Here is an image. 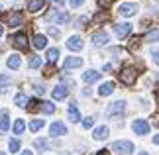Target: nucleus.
<instances>
[{
	"mask_svg": "<svg viewBox=\"0 0 159 155\" xmlns=\"http://www.w3.org/2000/svg\"><path fill=\"white\" fill-rule=\"evenodd\" d=\"M0 155H6V153H4V151H0Z\"/></svg>",
	"mask_w": 159,
	"mask_h": 155,
	"instance_id": "nucleus-46",
	"label": "nucleus"
},
{
	"mask_svg": "<svg viewBox=\"0 0 159 155\" xmlns=\"http://www.w3.org/2000/svg\"><path fill=\"white\" fill-rule=\"evenodd\" d=\"M47 20L57 22V24H67L71 20V16L67 14V12H51V14H47Z\"/></svg>",
	"mask_w": 159,
	"mask_h": 155,
	"instance_id": "nucleus-7",
	"label": "nucleus"
},
{
	"mask_svg": "<svg viewBox=\"0 0 159 155\" xmlns=\"http://www.w3.org/2000/svg\"><path fill=\"white\" fill-rule=\"evenodd\" d=\"M100 79V73L98 71H87V73H84V75H83V80H84V83H96V80H98Z\"/></svg>",
	"mask_w": 159,
	"mask_h": 155,
	"instance_id": "nucleus-18",
	"label": "nucleus"
},
{
	"mask_svg": "<svg viewBox=\"0 0 159 155\" xmlns=\"http://www.w3.org/2000/svg\"><path fill=\"white\" fill-rule=\"evenodd\" d=\"M8 149H10V153H16L18 149H20V141H18V139H10Z\"/></svg>",
	"mask_w": 159,
	"mask_h": 155,
	"instance_id": "nucleus-30",
	"label": "nucleus"
},
{
	"mask_svg": "<svg viewBox=\"0 0 159 155\" xmlns=\"http://www.w3.org/2000/svg\"><path fill=\"white\" fill-rule=\"evenodd\" d=\"M108 39H110V38H108L106 32H96V34H93V45H96V47L106 45Z\"/></svg>",
	"mask_w": 159,
	"mask_h": 155,
	"instance_id": "nucleus-10",
	"label": "nucleus"
},
{
	"mask_svg": "<svg viewBox=\"0 0 159 155\" xmlns=\"http://www.w3.org/2000/svg\"><path fill=\"white\" fill-rule=\"evenodd\" d=\"M49 134L53 135V138H57V135H65L67 134V128L63 122H53L51 128H49Z\"/></svg>",
	"mask_w": 159,
	"mask_h": 155,
	"instance_id": "nucleus-11",
	"label": "nucleus"
},
{
	"mask_svg": "<svg viewBox=\"0 0 159 155\" xmlns=\"http://www.w3.org/2000/svg\"><path fill=\"white\" fill-rule=\"evenodd\" d=\"M136 79H138V71L134 69V67H126V69L120 71V80L124 84H128V86L136 83Z\"/></svg>",
	"mask_w": 159,
	"mask_h": 155,
	"instance_id": "nucleus-2",
	"label": "nucleus"
},
{
	"mask_svg": "<svg viewBox=\"0 0 159 155\" xmlns=\"http://www.w3.org/2000/svg\"><path fill=\"white\" fill-rule=\"evenodd\" d=\"M0 10H2V6H0Z\"/></svg>",
	"mask_w": 159,
	"mask_h": 155,
	"instance_id": "nucleus-48",
	"label": "nucleus"
},
{
	"mask_svg": "<svg viewBox=\"0 0 159 155\" xmlns=\"http://www.w3.org/2000/svg\"><path fill=\"white\" fill-rule=\"evenodd\" d=\"M24 128H26L24 120H16V122H14V128H12V130H14V134H16V135H20V134L24 132Z\"/></svg>",
	"mask_w": 159,
	"mask_h": 155,
	"instance_id": "nucleus-28",
	"label": "nucleus"
},
{
	"mask_svg": "<svg viewBox=\"0 0 159 155\" xmlns=\"http://www.w3.org/2000/svg\"><path fill=\"white\" fill-rule=\"evenodd\" d=\"M108 134H110V130H108L106 126H100V128H96V130H94L93 138H94V139H98V141H102V139H106V138H108Z\"/></svg>",
	"mask_w": 159,
	"mask_h": 155,
	"instance_id": "nucleus-16",
	"label": "nucleus"
},
{
	"mask_svg": "<svg viewBox=\"0 0 159 155\" xmlns=\"http://www.w3.org/2000/svg\"><path fill=\"white\" fill-rule=\"evenodd\" d=\"M100 2H102V4H106V6H108V4H110V0H100Z\"/></svg>",
	"mask_w": 159,
	"mask_h": 155,
	"instance_id": "nucleus-43",
	"label": "nucleus"
},
{
	"mask_svg": "<svg viewBox=\"0 0 159 155\" xmlns=\"http://www.w3.org/2000/svg\"><path fill=\"white\" fill-rule=\"evenodd\" d=\"M89 20H87V18H79V20H77V28H84V24H87Z\"/></svg>",
	"mask_w": 159,
	"mask_h": 155,
	"instance_id": "nucleus-36",
	"label": "nucleus"
},
{
	"mask_svg": "<svg viewBox=\"0 0 159 155\" xmlns=\"http://www.w3.org/2000/svg\"><path fill=\"white\" fill-rule=\"evenodd\" d=\"M59 57V49L57 47H51V49H47V59H49V63H55Z\"/></svg>",
	"mask_w": 159,
	"mask_h": 155,
	"instance_id": "nucleus-25",
	"label": "nucleus"
},
{
	"mask_svg": "<svg viewBox=\"0 0 159 155\" xmlns=\"http://www.w3.org/2000/svg\"><path fill=\"white\" fill-rule=\"evenodd\" d=\"M32 45L35 49H45L47 47V38H45V35H41V34H35L34 39H32Z\"/></svg>",
	"mask_w": 159,
	"mask_h": 155,
	"instance_id": "nucleus-13",
	"label": "nucleus"
},
{
	"mask_svg": "<svg viewBox=\"0 0 159 155\" xmlns=\"http://www.w3.org/2000/svg\"><path fill=\"white\" fill-rule=\"evenodd\" d=\"M67 47H69L71 51H81L83 49V39L79 38V35H71V38L67 39Z\"/></svg>",
	"mask_w": 159,
	"mask_h": 155,
	"instance_id": "nucleus-12",
	"label": "nucleus"
},
{
	"mask_svg": "<svg viewBox=\"0 0 159 155\" xmlns=\"http://www.w3.org/2000/svg\"><path fill=\"white\" fill-rule=\"evenodd\" d=\"M83 126L87 128V130H89V128H93V126H94V118L87 116V118H84V120H83Z\"/></svg>",
	"mask_w": 159,
	"mask_h": 155,
	"instance_id": "nucleus-34",
	"label": "nucleus"
},
{
	"mask_svg": "<svg viewBox=\"0 0 159 155\" xmlns=\"http://www.w3.org/2000/svg\"><path fill=\"white\" fill-rule=\"evenodd\" d=\"M112 151L122 153V155H128V153L134 151V144H132V141H126V139L114 141V144H112Z\"/></svg>",
	"mask_w": 159,
	"mask_h": 155,
	"instance_id": "nucleus-3",
	"label": "nucleus"
},
{
	"mask_svg": "<svg viewBox=\"0 0 159 155\" xmlns=\"http://www.w3.org/2000/svg\"><path fill=\"white\" fill-rule=\"evenodd\" d=\"M39 110L43 114H53L55 112V104L49 102V100H43V102H39Z\"/></svg>",
	"mask_w": 159,
	"mask_h": 155,
	"instance_id": "nucleus-19",
	"label": "nucleus"
},
{
	"mask_svg": "<svg viewBox=\"0 0 159 155\" xmlns=\"http://www.w3.org/2000/svg\"><path fill=\"white\" fill-rule=\"evenodd\" d=\"M14 102H16V106H20V108H26L28 106V102H30V98L26 96V94H16V98H14Z\"/></svg>",
	"mask_w": 159,
	"mask_h": 155,
	"instance_id": "nucleus-23",
	"label": "nucleus"
},
{
	"mask_svg": "<svg viewBox=\"0 0 159 155\" xmlns=\"http://www.w3.org/2000/svg\"><path fill=\"white\" fill-rule=\"evenodd\" d=\"M112 92H114V83H112V80H108V83L100 84V89H98V94H100V96H110Z\"/></svg>",
	"mask_w": 159,
	"mask_h": 155,
	"instance_id": "nucleus-15",
	"label": "nucleus"
},
{
	"mask_svg": "<svg viewBox=\"0 0 159 155\" xmlns=\"http://www.w3.org/2000/svg\"><path fill=\"white\" fill-rule=\"evenodd\" d=\"M35 147H41V149H49L51 144H49V141H45V139H35Z\"/></svg>",
	"mask_w": 159,
	"mask_h": 155,
	"instance_id": "nucleus-32",
	"label": "nucleus"
},
{
	"mask_svg": "<svg viewBox=\"0 0 159 155\" xmlns=\"http://www.w3.org/2000/svg\"><path fill=\"white\" fill-rule=\"evenodd\" d=\"M138 12V4H134V2H124V4H120V14L122 16H126V18H130L134 16Z\"/></svg>",
	"mask_w": 159,
	"mask_h": 155,
	"instance_id": "nucleus-8",
	"label": "nucleus"
},
{
	"mask_svg": "<svg viewBox=\"0 0 159 155\" xmlns=\"http://www.w3.org/2000/svg\"><path fill=\"white\" fill-rule=\"evenodd\" d=\"M47 34H49L51 38H57V39L61 38V32H59L57 28H53V26H49V28H47Z\"/></svg>",
	"mask_w": 159,
	"mask_h": 155,
	"instance_id": "nucleus-33",
	"label": "nucleus"
},
{
	"mask_svg": "<svg viewBox=\"0 0 159 155\" xmlns=\"http://www.w3.org/2000/svg\"><path fill=\"white\" fill-rule=\"evenodd\" d=\"M20 63H22L20 55H10L8 61H6V65H8L10 69H18V67H20Z\"/></svg>",
	"mask_w": 159,
	"mask_h": 155,
	"instance_id": "nucleus-21",
	"label": "nucleus"
},
{
	"mask_svg": "<svg viewBox=\"0 0 159 155\" xmlns=\"http://www.w3.org/2000/svg\"><path fill=\"white\" fill-rule=\"evenodd\" d=\"M26 108L30 110V112H35V110H39V100H30Z\"/></svg>",
	"mask_w": 159,
	"mask_h": 155,
	"instance_id": "nucleus-31",
	"label": "nucleus"
},
{
	"mask_svg": "<svg viewBox=\"0 0 159 155\" xmlns=\"http://www.w3.org/2000/svg\"><path fill=\"white\" fill-rule=\"evenodd\" d=\"M0 35H2V28H0Z\"/></svg>",
	"mask_w": 159,
	"mask_h": 155,
	"instance_id": "nucleus-47",
	"label": "nucleus"
},
{
	"mask_svg": "<svg viewBox=\"0 0 159 155\" xmlns=\"http://www.w3.org/2000/svg\"><path fill=\"white\" fill-rule=\"evenodd\" d=\"M53 73H55V67H53V65H49V67L45 69V77H51Z\"/></svg>",
	"mask_w": 159,
	"mask_h": 155,
	"instance_id": "nucleus-37",
	"label": "nucleus"
},
{
	"mask_svg": "<svg viewBox=\"0 0 159 155\" xmlns=\"http://www.w3.org/2000/svg\"><path fill=\"white\" fill-rule=\"evenodd\" d=\"M67 94H69V89H67L65 84H57L53 89V98L55 100H61V98H65Z\"/></svg>",
	"mask_w": 159,
	"mask_h": 155,
	"instance_id": "nucleus-14",
	"label": "nucleus"
},
{
	"mask_svg": "<svg viewBox=\"0 0 159 155\" xmlns=\"http://www.w3.org/2000/svg\"><path fill=\"white\" fill-rule=\"evenodd\" d=\"M148 39H153V41L157 39V30H153V34H149V35H148Z\"/></svg>",
	"mask_w": 159,
	"mask_h": 155,
	"instance_id": "nucleus-39",
	"label": "nucleus"
},
{
	"mask_svg": "<svg viewBox=\"0 0 159 155\" xmlns=\"http://www.w3.org/2000/svg\"><path fill=\"white\" fill-rule=\"evenodd\" d=\"M43 4H45V0H30V2H28V10L30 12H39L41 8H43Z\"/></svg>",
	"mask_w": 159,
	"mask_h": 155,
	"instance_id": "nucleus-20",
	"label": "nucleus"
},
{
	"mask_svg": "<svg viewBox=\"0 0 159 155\" xmlns=\"http://www.w3.org/2000/svg\"><path fill=\"white\" fill-rule=\"evenodd\" d=\"M124 110H126V102H124V100H116V102H112V104L108 106L106 116H108V118H116V116L124 114Z\"/></svg>",
	"mask_w": 159,
	"mask_h": 155,
	"instance_id": "nucleus-4",
	"label": "nucleus"
},
{
	"mask_svg": "<svg viewBox=\"0 0 159 155\" xmlns=\"http://www.w3.org/2000/svg\"><path fill=\"white\" fill-rule=\"evenodd\" d=\"M132 130L138 135H145V134L149 132V124H148V120H136V122L132 124Z\"/></svg>",
	"mask_w": 159,
	"mask_h": 155,
	"instance_id": "nucleus-6",
	"label": "nucleus"
},
{
	"mask_svg": "<svg viewBox=\"0 0 159 155\" xmlns=\"http://www.w3.org/2000/svg\"><path fill=\"white\" fill-rule=\"evenodd\" d=\"M83 2H84V0H69V4H71V6H81Z\"/></svg>",
	"mask_w": 159,
	"mask_h": 155,
	"instance_id": "nucleus-38",
	"label": "nucleus"
},
{
	"mask_svg": "<svg viewBox=\"0 0 159 155\" xmlns=\"http://www.w3.org/2000/svg\"><path fill=\"white\" fill-rule=\"evenodd\" d=\"M51 2H53L55 6H59V8H61V6H63V2H65V0H51Z\"/></svg>",
	"mask_w": 159,
	"mask_h": 155,
	"instance_id": "nucleus-41",
	"label": "nucleus"
},
{
	"mask_svg": "<svg viewBox=\"0 0 159 155\" xmlns=\"http://www.w3.org/2000/svg\"><path fill=\"white\" fill-rule=\"evenodd\" d=\"M22 22H24V14H22L20 10L10 12V16L6 18V24H8L10 28H18V26H22Z\"/></svg>",
	"mask_w": 159,
	"mask_h": 155,
	"instance_id": "nucleus-5",
	"label": "nucleus"
},
{
	"mask_svg": "<svg viewBox=\"0 0 159 155\" xmlns=\"http://www.w3.org/2000/svg\"><path fill=\"white\" fill-rule=\"evenodd\" d=\"M43 120H32V122H30V130H32V132H39V130L41 128H43Z\"/></svg>",
	"mask_w": 159,
	"mask_h": 155,
	"instance_id": "nucleus-26",
	"label": "nucleus"
},
{
	"mask_svg": "<svg viewBox=\"0 0 159 155\" xmlns=\"http://www.w3.org/2000/svg\"><path fill=\"white\" fill-rule=\"evenodd\" d=\"M30 67H32V69H38V67H41V57L34 55V57L30 59Z\"/></svg>",
	"mask_w": 159,
	"mask_h": 155,
	"instance_id": "nucleus-29",
	"label": "nucleus"
},
{
	"mask_svg": "<svg viewBox=\"0 0 159 155\" xmlns=\"http://www.w3.org/2000/svg\"><path fill=\"white\" fill-rule=\"evenodd\" d=\"M10 86V77L8 75H0V92H6Z\"/></svg>",
	"mask_w": 159,
	"mask_h": 155,
	"instance_id": "nucleus-24",
	"label": "nucleus"
},
{
	"mask_svg": "<svg viewBox=\"0 0 159 155\" xmlns=\"http://www.w3.org/2000/svg\"><path fill=\"white\" fill-rule=\"evenodd\" d=\"M102 20H108V14H106V12H104V14L100 12V14L94 16V22H102Z\"/></svg>",
	"mask_w": 159,
	"mask_h": 155,
	"instance_id": "nucleus-35",
	"label": "nucleus"
},
{
	"mask_svg": "<svg viewBox=\"0 0 159 155\" xmlns=\"http://www.w3.org/2000/svg\"><path fill=\"white\" fill-rule=\"evenodd\" d=\"M10 41H12V45H14L16 49H20V51H26V49L30 47L28 35L24 34V32H18V34H14V35L10 38Z\"/></svg>",
	"mask_w": 159,
	"mask_h": 155,
	"instance_id": "nucleus-1",
	"label": "nucleus"
},
{
	"mask_svg": "<svg viewBox=\"0 0 159 155\" xmlns=\"http://www.w3.org/2000/svg\"><path fill=\"white\" fill-rule=\"evenodd\" d=\"M35 92H38V94H43L45 89H43V86H35Z\"/></svg>",
	"mask_w": 159,
	"mask_h": 155,
	"instance_id": "nucleus-40",
	"label": "nucleus"
},
{
	"mask_svg": "<svg viewBox=\"0 0 159 155\" xmlns=\"http://www.w3.org/2000/svg\"><path fill=\"white\" fill-rule=\"evenodd\" d=\"M22 155H32V151H24V153H22Z\"/></svg>",
	"mask_w": 159,
	"mask_h": 155,
	"instance_id": "nucleus-44",
	"label": "nucleus"
},
{
	"mask_svg": "<svg viewBox=\"0 0 159 155\" xmlns=\"http://www.w3.org/2000/svg\"><path fill=\"white\" fill-rule=\"evenodd\" d=\"M138 155H148V151H139V153H138Z\"/></svg>",
	"mask_w": 159,
	"mask_h": 155,
	"instance_id": "nucleus-45",
	"label": "nucleus"
},
{
	"mask_svg": "<svg viewBox=\"0 0 159 155\" xmlns=\"http://www.w3.org/2000/svg\"><path fill=\"white\" fill-rule=\"evenodd\" d=\"M114 32H116L118 38H126V35H130V32H132V24H128V22L116 24V26H114Z\"/></svg>",
	"mask_w": 159,
	"mask_h": 155,
	"instance_id": "nucleus-9",
	"label": "nucleus"
},
{
	"mask_svg": "<svg viewBox=\"0 0 159 155\" xmlns=\"http://www.w3.org/2000/svg\"><path fill=\"white\" fill-rule=\"evenodd\" d=\"M8 130H10V120H8V116H2V118H0V132H8Z\"/></svg>",
	"mask_w": 159,
	"mask_h": 155,
	"instance_id": "nucleus-27",
	"label": "nucleus"
},
{
	"mask_svg": "<svg viewBox=\"0 0 159 155\" xmlns=\"http://www.w3.org/2000/svg\"><path fill=\"white\" fill-rule=\"evenodd\" d=\"M83 65V59L81 57H67L65 59V69H77V67Z\"/></svg>",
	"mask_w": 159,
	"mask_h": 155,
	"instance_id": "nucleus-17",
	"label": "nucleus"
},
{
	"mask_svg": "<svg viewBox=\"0 0 159 155\" xmlns=\"http://www.w3.org/2000/svg\"><path fill=\"white\" fill-rule=\"evenodd\" d=\"M96 155H106V151H104V149H100V151L96 153Z\"/></svg>",
	"mask_w": 159,
	"mask_h": 155,
	"instance_id": "nucleus-42",
	"label": "nucleus"
},
{
	"mask_svg": "<svg viewBox=\"0 0 159 155\" xmlns=\"http://www.w3.org/2000/svg\"><path fill=\"white\" fill-rule=\"evenodd\" d=\"M69 120H71L73 124L81 120V114H79V108L75 106V104H71V106H69Z\"/></svg>",
	"mask_w": 159,
	"mask_h": 155,
	"instance_id": "nucleus-22",
	"label": "nucleus"
}]
</instances>
